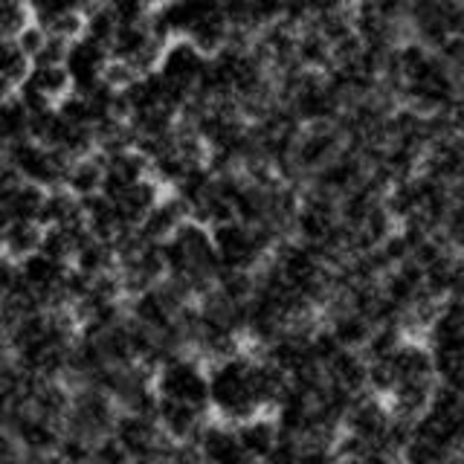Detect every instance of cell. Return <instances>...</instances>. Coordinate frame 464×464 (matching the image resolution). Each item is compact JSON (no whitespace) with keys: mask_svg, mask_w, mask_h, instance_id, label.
<instances>
[{"mask_svg":"<svg viewBox=\"0 0 464 464\" xmlns=\"http://www.w3.org/2000/svg\"><path fill=\"white\" fill-rule=\"evenodd\" d=\"M160 250H163L166 267L163 279L178 285L188 299H198L203 290H209L215 282V273L221 270L209 227L192 221V218H186L169 238L160 241Z\"/></svg>","mask_w":464,"mask_h":464,"instance_id":"obj_1","label":"cell"},{"mask_svg":"<svg viewBox=\"0 0 464 464\" xmlns=\"http://www.w3.org/2000/svg\"><path fill=\"white\" fill-rule=\"evenodd\" d=\"M215 256L221 267H238V270H256L273 250V244L285 238L270 227H253L238 218H227L209 227Z\"/></svg>","mask_w":464,"mask_h":464,"instance_id":"obj_2","label":"cell"},{"mask_svg":"<svg viewBox=\"0 0 464 464\" xmlns=\"http://www.w3.org/2000/svg\"><path fill=\"white\" fill-rule=\"evenodd\" d=\"M151 383L157 398L166 401H180V403H195L207 406V362L192 352H178L171 354L166 362H160L151 374Z\"/></svg>","mask_w":464,"mask_h":464,"instance_id":"obj_3","label":"cell"},{"mask_svg":"<svg viewBox=\"0 0 464 464\" xmlns=\"http://www.w3.org/2000/svg\"><path fill=\"white\" fill-rule=\"evenodd\" d=\"M116 412L120 410H116L113 398L105 395L102 389H96L93 383L70 386V403L62 418V430L72 432V435H82V439L93 444L96 439L111 432Z\"/></svg>","mask_w":464,"mask_h":464,"instance_id":"obj_4","label":"cell"},{"mask_svg":"<svg viewBox=\"0 0 464 464\" xmlns=\"http://www.w3.org/2000/svg\"><path fill=\"white\" fill-rule=\"evenodd\" d=\"M6 163L18 171L26 183H35L41 188H62L72 160L58 154L50 145L35 142L33 137H21L9 142Z\"/></svg>","mask_w":464,"mask_h":464,"instance_id":"obj_5","label":"cell"},{"mask_svg":"<svg viewBox=\"0 0 464 464\" xmlns=\"http://www.w3.org/2000/svg\"><path fill=\"white\" fill-rule=\"evenodd\" d=\"M111 435L122 444L128 461H163L166 459L169 439L163 435V430L157 427L154 415L120 410L113 418Z\"/></svg>","mask_w":464,"mask_h":464,"instance_id":"obj_6","label":"cell"},{"mask_svg":"<svg viewBox=\"0 0 464 464\" xmlns=\"http://www.w3.org/2000/svg\"><path fill=\"white\" fill-rule=\"evenodd\" d=\"M203 64H207V53H200L195 44L186 38H171L163 47V53H160L154 70L163 76V82L171 91L186 102L195 93Z\"/></svg>","mask_w":464,"mask_h":464,"instance_id":"obj_7","label":"cell"},{"mask_svg":"<svg viewBox=\"0 0 464 464\" xmlns=\"http://www.w3.org/2000/svg\"><path fill=\"white\" fill-rule=\"evenodd\" d=\"M163 47L166 44H160L151 35L145 18H140V21H122L116 26V33L108 44V53L113 62L128 64L140 76V72H149L157 67V58L163 53Z\"/></svg>","mask_w":464,"mask_h":464,"instance_id":"obj_8","label":"cell"},{"mask_svg":"<svg viewBox=\"0 0 464 464\" xmlns=\"http://www.w3.org/2000/svg\"><path fill=\"white\" fill-rule=\"evenodd\" d=\"M67 270H70L67 261H58V258L41 253V250L18 258L21 282L26 285L29 294H35L41 299L44 308H64L62 304V282H64Z\"/></svg>","mask_w":464,"mask_h":464,"instance_id":"obj_9","label":"cell"},{"mask_svg":"<svg viewBox=\"0 0 464 464\" xmlns=\"http://www.w3.org/2000/svg\"><path fill=\"white\" fill-rule=\"evenodd\" d=\"M108 62H111V53H108L105 44H99V41L79 33L67 41L62 67L70 79V87L72 91H79V87H87V84H93L105 76Z\"/></svg>","mask_w":464,"mask_h":464,"instance_id":"obj_10","label":"cell"},{"mask_svg":"<svg viewBox=\"0 0 464 464\" xmlns=\"http://www.w3.org/2000/svg\"><path fill=\"white\" fill-rule=\"evenodd\" d=\"M343 149V134L334 122H316V125H302L294 140V151L290 160L296 163L299 171L311 174L319 166H325L328 160Z\"/></svg>","mask_w":464,"mask_h":464,"instance_id":"obj_11","label":"cell"},{"mask_svg":"<svg viewBox=\"0 0 464 464\" xmlns=\"http://www.w3.org/2000/svg\"><path fill=\"white\" fill-rule=\"evenodd\" d=\"M29 21H35L53 35L72 38L82 33V12L91 0H24Z\"/></svg>","mask_w":464,"mask_h":464,"instance_id":"obj_12","label":"cell"},{"mask_svg":"<svg viewBox=\"0 0 464 464\" xmlns=\"http://www.w3.org/2000/svg\"><path fill=\"white\" fill-rule=\"evenodd\" d=\"M209 418H212V412L207 406L157 398L154 420H157V427L163 430L166 439H171V441H195L200 427L207 424Z\"/></svg>","mask_w":464,"mask_h":464,"instance_id":"obj_13","label":"cell"},{"mask_svg":"<svg viewBox=\"0 0 464 464\" xmlns=\"http://www.w3.org/2000/svg\"><path fill=\"white\" fill-rule=\"evenodd\" d=\"M195 447L200 453V461H215V464H244V453L236 441V432H232V424L227 420L209 418L207 424L200 427Z\"/></svg>","mask_w":464,"mask_h":464,"instance_id":"obj_14","label":"cell"},{"mask_svg":"<svg viewBox=\"0 0 464 464\" xmlns=\"http://www.w3.org/2000/svg\"><path fill=\"white\" fill-rule=\"evenodd\" d=\"M232 432H236V441L246 461H265L276 444V435H279L270 412H258L238 420V424H232Z\"/></svg>","mask_w":464,"mask_h":464,"instance_id":"obj_15","label":"cell"},{"mask_svg":"<svg viewBox=\"0 0 464 464\" xmlns=\"http://www.w3.org/2000/svg\"><path fill=\"white\" fill-rule=\"evenodd\" d=\"M186 218H188L186 203L178 195L163 192V195L157 198L154 207L137 221V229L149 241H163V238H169L171 232L186 221Z\"/></svg>","mask_w":464,"mask_h":464,"instance_id":"obj_16","label":"cell"},{"mask_svg":"<svg viewBox=\"0 0 464 464\" xmlns=\"http://www.w3.org/2000/svg\"><path fill=\"white\" fill-rule=\"evenodd\" d=\"M325 381L331 386H337L348 395H360V392H369L366 389V372H369V362L362 357L357 348H340L325 366Z\"/></svg>","mask_w":464,"mask_h":464,"instance_id":"obj_17","label":"cell"},{"mask_svg":"<svg viewBox=\"0 0 464 464\" xmlns=\"http://www.w3.org/2000/svg\"><path fill=\"white\" fill-rule=\"evenodd\" d=\"M424 276V290L432 299H450L461 296V258L456 250H447L439 258H432L430 265L420 267Z\"/></svg>","mask_w":464,"mask_h":464,"instance_id":"obj_18","label":"cell"},{"mask_svg":"<svg viewBox=\"0 0 464 464\" xmlns=\"http://www.w3.org/2000/svg\"><path fill=\"white\" fill-rule=\"evenodd\" d=\"M70 265L84 276H102L116 270V253L113 244L105 238H96L91 229L84 232L82 241L76 244V250L70 256Z\"/></svg>","mask_w":464,"mask_h":464,"instance_id":"obj_19","label":"cell"},{"mask_svg":"<svg viewBox=\"0 0 464 464\" xmlns=\"http://www.w3.org/2000/svg\"><path fill=\"white\" fill-rule=\"evenodd\" d=\"M41 224L38 221H6L0 229V253L9 258H24L38 250Z\"/></svg>","mask_w":464,"mask_h":464,"instance_id":"obj_20","label":"cell"},{"mask_svg":"<svg viewBox=\"0 0 464 464\" xmlns=\"http://www.w3.org/2000/svg\"><path fill=\"white\" fill-rule=\"evenodd\" d=\"M102 186V157L96 151L76 157L67 169V178H64V188L70 195L84 198V195H93L99 192Z\"/></svg>","mask_w":464,"mask_h":464,"instance_id":"obj_21","label":"cell"},{"mask_svg":"<svg viewBox=\"0 0 464 464\" xmlns=\"http://www.w3.org/2000/svg\"><path fill=\"white\" fill-rule=\"evenodd\" d=\"M294 58L304 70L323 72L331 64V44L311 26L296 29V44H294Z\"/></svg>","mask_w":464,"mask_h":464,"instance_id":"obj_22","label":"cell"},{"mask_svg":"<svg viewBox=\"0 0 464 464\" xmlns=\"http://www.w3.org/2000/svg\"><path fill=\"white\" fill-rule=\"evenodd\" d=\"M26 67H29V58L21 53L14 38L0 33V96L14 93V87L21 84Z\"/></svg>","mask_w":464,"mask_h":464,"instance_id":"obj_23","label":"cell"},{"mask_svg":"<svg viewBox=\"0 0 464 464\" xmlns=\"http://www.w3.org/2000/svg\"><path fill=\"white\" fill-rule=\"evenodd\" d=\"M116 26H120V18H116L108 4H91L82 12V35L105 44V47L111 44Z\"/></svg>","mask_w":464,"mask_h":464,"instance_id":"obj_24","label":"cell"},{"mask_svg":"<svg viewBox=\"0 0 464 464\" xmlns=\"http://www.w3.org/2000/svg\"><path fill=\"white\" fill-rule=\"evenodd\" d=\"M91 461H105V464H122L128 461V453L122 450V444L113 439V435H102V439L93 441L91 447Z\"/></svg>","mask_w":464,"mask_h":464,"instance_id":"obj_25","label":"cell"},{"mask_svg":"<svg viewBox=\"0 0 464 464\" xmlns=\"http://www.w3.org/2000/svg\"><path fill=\"white\" fill-rule=\"evenodd\" d=\"M105 4L113 9V14L120 18V24L122 21H140V18H145L160 0H105Z\"/></svg>","mask_w":464,"mask_h":464,"instance_id":"obj_26","label":"cell"},{"mask_svg":"<svg viewBox=\"0 0 464 464\" xmlns=\"http://www.w3.org/2000/svg\"><path fill=\"white\" fill-rule=\"evenodd\" d=\"M12 459H21V447L9 435V430L0 427V461H12Z\"/></svg>","mask_w":464,"mask_h":464,"instance_id":"obj_27","label":"cell"},{"mask_svg":"<svg viewBox=\"0 0 464 464\" xmlns=\"http://www.w3.org/2000/svg\"><path fill=\"white\" fill-rule=\"evenodd\" d=\"M354 0H311V6H314V14L316 12H325V9H348Z\"/></svg>","mask_w":464,"mask_h":464,"instance_id":"obj_28","label":"cell"},{"mask_svg":"<svg viewBox=\"0 0 464 464\" xmlns=\"http://www.w3.org/2000/svg\"><path fill=\"white\" fill-rule=\"evenodd\" d=\"M91 4H105V0H91Z\"/></svg>","mask_w":464,"mask_h":464,"instance_id":"obj_29","label":"cell"},{"mask_svg":"<svg viewBox=\"0 0 464 464\" xmlns=\"http://www.w3.org/2000/svg\"><path fill=\"white\" fill-rule=\"evenodd\" d=\"M0 229H4V224H0Z\"/></svg>","mask_w":464,"mask_h":464,"instance_id":"obj_30","label":"cell"}]
</instances>
